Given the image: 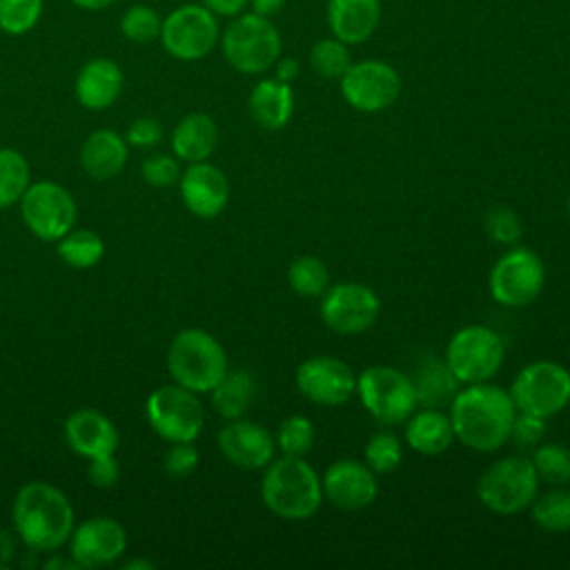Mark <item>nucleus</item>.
<instances>
[{
  "label": "nucleus",
  "instance_id": "nucleus-1",
  "mask_svg": "<svg viewBox=\"0 0 570 570\" xmlns=\"http://www.w3.org/2000/svg\"><path fill=\"white\" fill-rule=\"evenodd\" d=\"M448 414L456 441L474 452H494L510 441L517 407L508 390L485 381L459 390Z\"/></svg>",
  "mask_w": 570,
  "mask_h": 570
},
{
  "label": "nucleus",
  "instance_id": "nucleus-2",
  "mask_svg": "<svg viewBox=\"0 0 570 570\" xmlns=\"http://www.w3.org/2000/svg\"><path fill=\"white\" fill-rule=\"evenodd\" d=\"M11 517L16 534L31 552H53L73 532L71 501L60 488L47 481L22 485L16 494Z\"/></svg>",
  "mask_w": 570,
  "mask_h": 570
},
{
  "label": "nucleus",
  "instance_id": "nucleus-3",
  "mask_svg": "<svg viewBox=\"0 0 570 570\" xmlns=\"http://www.w3.org/2000/svg\"><path fill=\"white\" fill-rule=\"evenodd\" d=\"M261 479L265 508L285 521H305L316 514L323 501L321 476L303 456L272 459Z\"/></svg>",
  "mask_w": 570,
  "mask_h": 570
},
{
  "label": "nucleus",
  "instance_id": "nucleus-4",
  "mask_svg": "<svg viewBox=\"0 0 570 570\" xmlns=\"http://www.w3.org/2000/svg\"><path fill=\"white\" fill-rule=\"evenodd\" d=\"M167 370L174 383L203 394L225 376L227 354L218 338L200 327L180 330L167 350Z\"/></svg>",
  "mask_w": 570,
  "mask_h": 570
},
{
  "label": "nucleus",
  "instance_id": "nucleus-5",
  "mask_svg": "<svg viewBox=\"0 0 570 570\" xmlns=\"http://www.w3.org/2000/svg\"><path fill=\"white\" fill-rule=\"evenodd\" d=\"M218 45L227 65L247 76L272 69L283 53V38L272 18L254 11H243L232 18V22L220 31Z\"/></svg>",
  "mask_w": 570,
  "mask_h": 570
},
{
  "label": "nucleus",
  "instance_id": "nucleus-6",
  "mask_svg": "<svg viewBox=\"0 0 570 570\" xmlns=\"http://www.w3.org/2000/svg\"><path fill=\"white\" fill-rule=\"evenodd\" d=\"M539 483L530 459L503 456L483 470L476 481V497L494 514H519L539 494Z\"/></svg>",
  "mask_w": 570,
  "mask_h": 570
},
{
  "label": "nucleus",
  "instance_id": "nucleus-7",
  "mask_svg": "<svg viewBox=\"0 0 570 570\" xmlns=\"http://www.w3.org/2000/svg\"><path fill=\"white\" fill-rule=\"evenodd\" d=\"M443 358L463 385L485 383L501 370L505 343L492 327L474 323L456 330L450 336Z\"/></svg>",
  "mask_w": 570,
  "mask_h": 570
},
{
  "label": "nucleus",
  "instance_id": "nucleus-8",
  "mask_svg": "<svg viewBox=\"0 0 570 570\" xmlns=\"http://www.w3.org/2000/svg\"><path fill=\"white\" fill-rule=\"evenodd\" d=\"M356 394L381 425L405 423L419 407L410 374L392 365H370L356 374Z\"/></svg>",
  "mask_w": 570,
  "mask_h": 570
},
{
  "label": "nucleus",
  "instance_id": "nucleus-9",
  "mask_svg": "<svg viewBox=\"0 0 570 570\" xmlns=\"http://www.w3.org/2000/svg\"><path fill=\"white\" fill-rule=\"evenodd\" d=\"M508 392L519 412L550 419L570 403V370L548 358L532 361L517 372Z\"/></svg>",
  "mask_w": 570,
  "mask_h": 570
},
{
  "label": "nucleus",
  "instance_id": "nucleus-10",
  "mask_svg": "<svg viewBox=\"0 0 570 570\" xmlns=\"http://www.w3.org/2000/svg\"><path fill=\"white\" fill-rule=\"evenodd\" d=\"M546 285V265L537 252L525 245L508 247L490 269L488 287L503 307L530 305Z\"/></svg>",
  "mask_w": 570,
  "mask_h": 570
},
{
  "label": "nucleus",
  "instance_id": "nucleus-11",
  "mask_svg": "<svg viewBox=\"0 0 570 570\" xmlns=\"http://www.w3.org/2000/svg\"><path fill=\"white\" fill-rule=\"evenodd\" d=\"M163 49L183 62H194L214 51L220 40L218 16L205 4H180L171 9L160 24Z\"/></svg>",
  "mask_w": 570,
  "mask_h": 570
},
{
  "label": "nucleus",
  "instance_id": "nucleus-12",
  "mask_svg": "<svg viewBox=\"0 0 570 570\" xmlns=\"http://www.w3.org/2000/svg\"><path fill=\"white\" fill-rule=\"evenodd\" d=\"M145 414L151 430L169 441H196L205 425V410L196 392L174 383L156 387L145 403Z\"/></svg>",
  "mask_w": 570,
  "mask_h": 570
},
{
  "label": "nucleus",
  "instance_id": "nucleus-13",
  "mask_svg": "<svg viewBox=\"0 0 570 570\" xmlns=\"http://www.w3.org/2000/svg\"><path fill=\"white\" fill-rule=\"evenodd\" d=\"M343 100L363 114H376L392 107L403 89L401 73L385 60L365 58L347 67L338 78Z\"/></svg>",
  "mask_w": 570,
  "mask_h": 570
},
{
  "label": "nucleus",
  "instance_id": "nucleus-14",
  "mask_svg": "<svg viewBox=\"0 0 570 570\" xmlns=\"http://www.w3.org/2000/svg\"><path fill=\"white\" fill-rule=\"evenodd\" d=\"M20 214L29 232L40 240H58L76 225V200L58 183L38 180L20 198Z\"/></svg>",
  "mask_w": 570,
  "mask_h": 570
},
{
  "label": "nucleus",
  "instance_id": "nucleus-15",
  "mask_svg": "<svg viewBox=\"0 0 570 570\" xmlns=\"http://www.w3.org/2000/svg\"><path fill=\"white\" fill-rule=\"evenodd\" d=\"M381 312L376 292L356 281L330 285L321 296V321L336 334L354 336L374 325Z\"/></svg>",
  "mask_w": 570,
  "mask_h": 570
},
{
  "label": "nucleus",
  "instance_id": "nucleus-16",
  "mask_svg": "<svg viewBox=\"0 0 570 570\" xmlns=\"http://www.w3.org/2000/svg\"><path fill=\"white\" fill-rule=\"evenodd\" d=\"M298 392L316 405H343L356 394V374L338 356L318 354L305 358L294 374Z\"/></svg>",
  "mask_w": 570,
  "mask_h": 570
},
{
  "label": "nucleus",
  "instance_id": "nucleus-17",
  "mask_svg": "<svg viewBox=\"0 0 570 570\" xmlns=\"http://www.w3.org/2000/svg\"><path fill=\"white\" fill-rule=\"evenodd\" d=\"M127 550V532L111 517H94L73 528L69 557L78 568H100L120 559Z\"/></svg>",
  "mask_w": 570,
  "mask_h": 570
},
{
  "label": "nucleus",
  "instance_id": "nucleus-18",
  "mask_svg": "<svg viewBox=\"0 0 570 570\" xmlns=\"http://www.w3.org/2000/svg\"><path fill=\"white\" fill-rule=\"evenodd\" d=\"M323 499L341 510H363L379 494L376 474L365 461L338 459L321 476Z\"/></svg>",
  "mask_w": 570,
  "mask_h": 570
},
{
  "label": "nucleus",
  "instance_id": "nucleus-19",
  "mask_svg": "<svg viewBox=\"0 0 570 570\" xmlns=\"http://www.w3.org/2000/svg\"><path fill=\"white\" fill-rule=\"evenodd\" d=\"M218 448L232 465L243 470H263L274 459L276 439L265 425L240 416L218 432Z\"/></svg>",
  "mask_w": 570,
  "mask_h": 570
},
{
  "label": "nucleus",
  "instance_id": "nucleus-20",
  "mask_svg": "<svg viewBox=\"0 0 570 570\" xmlns=\"http://www.w3.org/2000/svg\"><path fill=\"white\" fill-rule=\"evenodd\" d=\"M178 183L185 207L198 218H216L229 203L227 176L207 160L189 163Z\"/></svg>",
  "mask_w": 570,
  "mask_h": 570
},
{
  "label": "nucleus",
  "instance_id": "nucleus-21",
  "mask_svg": "<svg viewBox=\"0 0 570 570\" xmlns=\"http://www.w3.org/2000/svg\"><path fill=\"white\" fill-rule=\"evenodd\" d=\"M65 439L80 456L111 454L118 448V430L111 419L94 407H80L65 421Z\"/></svg>",
  "mask_w": 570,
  "mask_h": 570
},
{
  "label": "nucleus",
  "instance_id": "nucleus-22",
  "mask_svg": "<svg viewBox=\"0 0 570 570\" xmlns=\"http://www.w3.org/2000/svg\"><path fill=\"white\" fill-rule=\"evenodd\" d=\"M383 18L381 0H327V24L345 45L370 40Z\"/></svg>",
  "mask_w": 570,
  "mask_h": 570
},
{
  "label": "nucleus",
  "instance_id": "nucleus-23",
  "mask_svg": "<svg viewBox=\"0 0 570 570\" xmlns=\"http://www.w3.org/2000/svg\"><path fill=\"white\" fill-rule=\"evenodd\" d=\"M125 87V76L118 62L111 58H94L85 62L76 76V98L82 107L100 111L111 107Z\"/></svg>",
  "mask_w": 570,
  "mask_h": 570
},
{
  "label": "nucleus",
  "instance_id": "nucleus-24",
  "mask_svg": "<svg viewBox=\"0 0 570 570\" xmlns=\"http://www.w3.org/2000/svg\"><path fill=\"white\" fill-rule=\"evenodd\" d=\"M252 120L269 131L283 129L294 114V89L289 82L274 78L258 80L247 98Z\"/></svg>",
  "mask_w": 570,
  "mask_h": 570
},
{
  "label": "nucleus",
  "instance_id": "nucleus-25",
  "mask_svg": "<svg viewBox=\"0 0 570 570\" xmlns=\"http://www.w3.org/2000/svg\"><path fill=\"white\" fill-rule=\"evenodd\" d=\"M405 443L425 456H436L450 450L454 443V428L450 414L439 407H421L407 416L405 423Z\"/></svg>",
  "mask_w": 570,
  "mask_h": 570
},
{
  "label": "nucleus",
  "instance_id": "nucleus-26",
  "mask_svg": "<svg viewBox=\"0 0 570 570\" xmlns=\"http://www.w3.org/2000/svg\"><path fill=\"white\" fill-rule=\"evenodd\" d=\"M129 149L120 134L111 129H98L89 134L80 149V165L94 180H109L125 169Z\"/></svg>",
  "mask_w": 570,
  "mask_h": 570
},
{
  "label": "nucleus",
  "instance_id": "nucleus-27",
  "mask_svg": "<svg viewBox=\"0 0 570 570\" xmlns=\"http://www.w3.org/2000/svg\"><path fill=\"white\" fill-rule=\"evenodd\" d=\"M218 145V125L209 114H187L171 131V149L178 160H207Z\"/></svg>",
  "mask_w": 570,
  "mask_h": 570
},
{
  "label": "nucleus",
  "instance_id": "nucleus-28",
  "mask_svg": "<svg viewBox=\"0 0 570 570\" xmlns=\"http://www.w3.org/2000/svg\"><path fill=\"white\" fill-rule=\"evenodd\" d=\"M414 392H416V403L421 407H445L452 403L454 394L459 392L461 381L452 374L448 367L445 358L428 356L416 363L414 372L410 374Z\"/></svg>",
  "mask_w": 570,
  "mask_h": 570
},
{
  "label": "nucleus",
  "instance_id": "nucleus-29",
  "mask_svg": "<svg viewBox=\"0 0 570 570\" xmlns=\"http://www.w3.org/2000/svg\"><path fill=\"white\" fill-rule=\"evenodd\" d=\"M209 394L214 410L223 419L234 421L249 410L256 394V381L247 370H227Z\"/></svg>",
  "mask_w": 570,
  "mask_h": 570
},
{
  "label": "nucleus",
  "instance_id": "nucleus-30",
  "mask_svg": "<svg viewBox=\"0 0 570 570\" xmlns=\"http://www.w3.org/2000/svg\"><path fill=\"white\" fill-rule=\"evenodd\" d=\"M532 521L546 532H568L570 530V490L554 485L552 490L537 494L530 503Z\"/></svg>",
  "mask_w": 570,
  "mask_h": 570
},
{
  "label": "nucleus",
  "instance_id": "nucleus-31",
  "mask_svg": "<svg viewBox=\"0 0 570 570\" xmlns=\"http://www.w3.org/2000/svg\"><path fill=\"white\" fill-rule=\"evenodd\" d=\"M58 256L76 269L94 267L105 256V240L91 229H69L58 238Z\"/></svg>",
  "mask_w": 570,
  "mask_h": 570
},
{
  "label": "nucleus",
  "instance_id": "nucleus-32",
  "mask_svg": "<svg viewBox=\"0 0 570 570\" xmlns=\"http://www.w3.org/2000/svg\"><path fill=\"white\" fill-rule=\"evenodd\" d=\"M287 283L292 292L303 298H318L330 287V269L318 256H298L287 267Z\"/></svg>",
  "mask_w": 570,
  "mask_h": 570
},
{
  "label": "nucleus",
  "instance_id": "nucleus-33",
  "mask_svg": "<svg viewBox=\"0 0 570 570\" xmlns=\"http://www.w3.org/2000/svg\"><path fill=\"white\" fill-rule=\"evenodd\" d=\"M29 163L16 149H0V207L20 203L29 187Z\"/></svg>",
  "mask_w": 570,
  "mask_h": 570
},
{
  "label": "nucleus",
  "instance_id": "nucleus-34",
  "mask_svg": "<svg viewBox=\"0 0 570 570\" xmlns=\"http://www.w3.org/2000/svg\"><path fill=\"white\" fill-rule=\"evenodd\" d=\"M309 62L321 78L338 80L352 65L350 45H345L343 40H338L334 36L321 38L309 49Z\"/></svg>",
  "mask_w": 570,
  "mask_h": 570
},
{
  "label": "nucleus",
  "instance_id": "nucleus-35",
  "mask_svg": "<svg viewBox=\"0 0 570 570\" xmlns=\"http://www.w3.org/2000/svg\"><path fill=\"white\" fill-rule=\"evenodd\" d=\"M532 465L539 481L548 485L570 483V450L561 443H539L532 452Z\"/></svg>",
  "mask_w": 570,
  "mask_h": 570
},
{
  "label": "nucleus",
  "instance_id": "nucleus-36",
  "mask_svg": "<svg viewBox=\"0 0 570 570\" xmlns=\"http://www.w3.org/2000/svg\"><path fill=\"white\" fill-rule=\"evenodd\" d=\"M403 445L401 439L390 430H379L365 445V463L374 474H390L401 465Z\"/></svg>",
  "mask_w": 570,
  "mask_h": 570
},
{
  "label": "nucleus",
  "instance_id": "nucleus-37",
  "mask_svg": "<svg viewBox=\"0 0 570 570\" xmlns=\"http://www.w3.org/2000/svg\"><path fill=\"white\" fill-rule=\"evenodd\" d=\"M45 0H0V31L24 36L40 22Z\"/></svg>",
  "mask_w": 570,
  "mask_h": 570
},
{
  "label": "nucleus",
  "instance_id": "nucleus-38",
  "mask_svg": "<svg viewBox=\"0 0 570 570\" xmlns=\"http://www.w3.org/2000/svg\"><path fill=\"white\" fill-rule=\"evenodd\" d=\"M163 18L149 4H131L120 18V33L136 45H147L160 36Z\"/></svg>",
  "mask_w": 570,
  "mask_h": 570
},
{
  "label": "nucleus",
  "instance_id": "nucleus-39",
  "mask_svg": "<svg viewBox=\"0 0 570 570\" xmlns=\"http://www.w3.org/2000/svg\"><path fill=\"white\" fill-rule=\"evenodd\" d=\"M276 448L287 456H305L314 445V423L303 414L287 416L276 432Z\"/></svg>",
  "mask_w": 570,
  "mask_h": 570
},
{
  "label": "nucleus",
  "instance_id": "nucleus-40",
  "mask_svg": "<svg viewBox=\"0 0 570 570\" xmlns=\"http://www.w3.org/2000/svg\"><path fill=\"white\" fill-rule=\"evenodd\" d=\"M483 229H485L488 238H492L497 245H503V247L519 245V240L523 236L521 216L508 205L490 207L483 218Z\"/></svg>",
  "mask_w": 570,
  "mask_h": 570
},
{
  "label": "nucleus",
  "instance_id": "nucleus-41",
  "mask_svg": "<svg viewBox=\"0 0 570 570\" xmlns=\"http://www.w3.org/2000/svg\"><path fill=\"white\" fill-rule=\"evenodd\" d=\"M142 178L145 183H149L151 187H171L178 183L180 178V167H178V158L169 156V154H156L149 156L142 167Z\"/></svg>",
  "mask_w": 570,
  "mask_h": 570
},
{
  "label": "nucleus",
  "instance_id": "nucleus-42",
  "mask_svg": "<svg viewBox=\"0 0 570 570\" xmlns=\"http://www.w3.org/2000/svg\"><path fill=\"white\" fill-rule=\"evenodd\" d=\"M546 421L548 419H543V416L517 410L514 421H512V430H510V439L519 448L534 450L543 441V436H546Z\"/></svg>",
  "mask_w": 570,
  "mask_h": 570
},
{
  "label": "nucleus",
  "instance_id": "nucleus-43",
  "mask_svg": "<svg viewBox=\"0 0 570 570\" xmlns=\"http://www.w3.org/2000/svg\"><path fill=\"white\" fill-rule=\"evenodd\" d=\"M200 454L194 448V441H180V443H171V448L165 452L163 456V468L169 476H189L196 468H198Z\"/></svg>",
  "mask_w": 570,
  "mask_h": 570
},
{
  "label": "nucleus",
  "instance_id": "nucleus-44",
  "mask_svg": "<svg viewBox=\"0 0 570 570\" xmlns=\"http://www.w3.org/2000/svg\"><path fill=\"white\" fill-rule=\"evenodd\" d=\"M87 476L96 488H111L116 485L118 476H120V463L118 459L111 454H98L89 459L87 465Z\"/></svg>",
  "mask_w": 570,
  "mask_h": 570
},
{
  "label": "nucleus",
  "instance_id": "nucleus-45",
  "mask_svg": "<svg viewBox=\"0 0 570 570\" xmlns=\"http://www.w3.org/2000/svg\"><path fill=\"white\" fill-rule=\"evenodd\" d=\"M163 138V127L156 118H136L127 129V142L134 147H154Z\"/></svg>",
  "mask_w": 570,
  "mask_h": 570
},
{
  "label": "nucleus",
  "instance_id": "nucleus-46",
  "mask_svg": "<svg viewBox=\"0 0 570 570\" xmlns=\"http://www.w3.org/2000/svg\"><path fill=\"white\" fill-rule=\"evenodd\" d=\"M214 16L223 18H236L247 9V0H200Z\"/></svg>",
  "mask_w": 570,
  "mask_h": 570
},
{
  "label": "nucleus",
  "instance_id": "nucleus-47",
  "mask_svg": "<svg viewBox=\"0 0 570 570\" xmlns=\"http://www.w3.org/2000/svg\"><path fill=\"white\" fill-rule=\"evenodd\" d=\"M247 7L265 18H272L276 13H281V9L285 7V0H247Z\"/></svg>",
  "mask_w": 570,
  "mask_h": 570
},
{
  "label": "nucleus",
  "instance_id": "nucleus-48",
  "mask_svg": "<svg viewBox=\"0 0 570 570\" xmlns=\"http://www.w3.org/2000/svg\"><path fill=\"white\" fill-rule=\"evenodd\" d=\"M274 67H276V78L283 82H289V85H292V80H296V76L301 71V67L294 58H278Z\"/></svg>",
  "mask_w": 570,
  "mask_h": 570
},
{
  "label": "nucleus",
  "instance_id": "nucleus-49",
  "mask_svg": "<svg viewBox=\"0 0 570 570\" xmlns=\"http://www.w3.org/2000/svg\"><path fill=\"white\" fill-rule=\"evenodd\" d=\"M16 552V539L9 530H0V568L9 566Z\"/></svg>",
  "mask_w": 570,
  "mask_h": 570
},
{
  "label": "nucleus",
  "instance_id": "nucleus-50",
  "mask_svg": "<svg viewBox=\"0 0 570 570\" xmlns=\"http://www.w3.org/2000/svg\"><path fill=\"white\" fill-rule=\"evenodd\" d=\"M69 2L80 9H87V11H100V9L111 7L116 0H69Z\"/></svg>",
  "mask_w": 570,
  "mask_h": 570
},
{
  "label": "nucleus",
  "instance_id": "nucleus-51",
  "mask_svg": "<svg viewBox=\"0 0 570 570\" xmlns=\"http://www.w3.org/2000/svg\"><path fill=\"white\" fill-rule=\"evenodd\" d=\"M125 568H154V563H149L145 559H134V561H127Z\"/></svg>",
  "mask_w": 570,
  "mask_h": 570
},
{
  "label": "nucleus",
  "instance_id": "nucleus-52",
  "mask_svg": "<svg viewBox=\"0 0 570 570\" xmlns=\"http://www.w3.org/2000/svg\"><path fill=\"white\" fill-rule=\"evenodd\" d=\"M566 214H568V218H570V198H568V203H566Z\"/></svg>",
  "mask_w": 570,
  "mask_h": 570
}]
</instances>
